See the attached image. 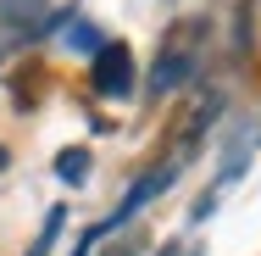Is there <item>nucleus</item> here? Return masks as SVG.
<instances>
[{
	"label": "nucleus",
	"mask_w": 261,
	"mask_h": 256,
	"mask_svg": "<svg viewBox=\"0 0 261 256\" xmlns=\"http://www.w3.org/2000/svg\"><path fill=\"white\" fill-rule=\"evenodd\" d=\"M200 73V22H178L156 51V67H150V95H172L184 89L189 78Z\"/></svg>",
	"instance_id": "1"
},
{
	"label": "nucleus",
	"mask_w": 261,
	"mask_h": 256,
	"mask_svg": "<svg viewBox=\"0 0 261 256\" xmlns=\"http://www.w3.org/2000/svg\"><path fill=\"white\" fill-rule=\"evenodd\" d=\"M56 173H61L67 184H84V173H89V156H84V151H61V161H56Z\"/></svg>",
	"instance_id": "3"
},
{
	"label": "nucleus",
	"mask_w": 261,
	"mask_h": 256,
	"mask_svg": "<svg viewBox=\"0 0 261 256\" xmlns=\"http://www.w3.org/2000/svg\"><path fill=\"white\" fill-rule=\"evenodd\" d=\"M95 89L106 101H122L134 89V51L128 45H100L95 51Z\"/></svg>",
	"instance_id": "2"
},
{
	"label": "nucleus",
	"mask_w": 261,
	"mask_h": 256,
	"mask_svg": "<svg viewBox=\"0 0 261 256\" xmlns=\"http://www.w3.org/2000/svg\"><path fill=\"white\" fill-rule=\"evenodd\" d=\"M0 167H6V145H0Z\"/></svg>",
	"instance_id": "4"
}]
</instances>
